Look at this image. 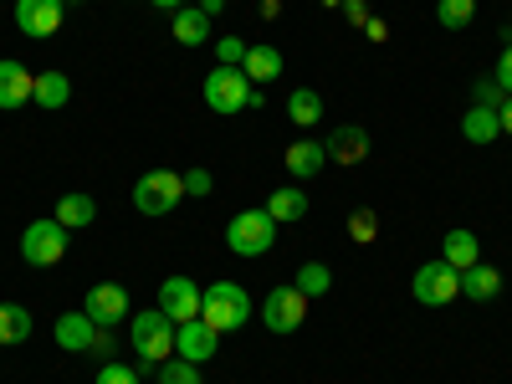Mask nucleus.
I'll return each mask as SVG.
<instances>
[{"instance_id":"obj_7","label":"nucleus","mask_w":512,"mask_h":384,"mask_svg":"<svg viewBox=\"0 0 512 384\" xmlns=\"http://www.w3.org/2000/svg\"><path fill=\"white\" fill-rule=\"evenodd\" d=\"M410 292H415V303H425V308H446L451 297H461V272L451 262H425L415 272Z\"/></svg>"},{"instance_id":"obj_6","label":"nucleus","mask_w":512,"mask_h":384,"mask_svg":"<svg viewBox=\"0 0 512 384\" xmlns=\"http://www.w3.org/2000/svg\"><path fill=\"white\" fill-rule=\"evenodd\" d=\"M251 98H256V88L241 67H216L205 77V103L216 113H241V108H251Z\"/></svg>"},{"instance_id":"obj_43","label":"nucleus","mask_w":512,"mask_h":384,"mask_svg":"<svg viewBox=\"0 0 512 384\" xmlns=\"http://www.w3.org/2000/svg\"><path fill=\"white\" fill-rule=\"evenodd\" d=\"M507 21H512V16H507Z\"/></svg>"},{"instance_id":"obj_34","label":"nucleus","mask_w":512,"mask_h":384,"mask_svg":"<svg viewBox=\"0 0 512 384\" xmlns=\"http://www.w3.org/2000/svg\"><path fill=\"white\" fill-rule=\"evenodd\" d=\"M210 185H216V180H210V169H190V175H185V195H210Z\"/></svg>"},{"instance_id":"obj_20","label":"nucleus","mask_w":512,"mask_h":384,"mask_svg":"<svg viewBox=\"0 0 512 384\" xmlns=\"http://www.w3.org/2000/svg\"><path fill=\"white\" fill-rule=\"evenodd\" d=\"M72 98V82L67 72H36V88H31V103H41L47 113H57L62 103Z\"/></svg>"},{"instance_id":"obj_30","label":"nucleus","mask_w":512,"mask_h":384,"mask_svg":"<svg viewBox=\"0 0 512 384\" xmlns=\"http://www.w3.org/2000/svg\"><path fill=\"white\" fill-rule=\"evenodd\" d=\"M374 231H379L374 210H354V216H349V236H354L359 246H369V241H374Z\"/></svg>"},{"instance_id":"obj_17","label":"nucleus","mask_w":512,"mask_h":384,"mask_svg":"<svg viewBox=\"0 0 512 384\" xmlns=\"http://www.w3.org/2000/svg\"><path fill=\"white\" fill-rule=\"evenodd\" d=\"M267 216H272L277 226L303 221V216H308V195L297 190V185H282V190H272V195H267Z\"/></svg>"},{"instance_id":"obj_26","label":"nucleus","mask_w":512,"mask_h":384,"mask_svg":"<svg viewBox=\"0 0 512 384\" xmlns=\"http://www.w3.org/2000/svg\"><path fill=\"white\" fill-rule=\"evenodd\" d=\"M287 118H292V123H303V128L318 123V118H323V98H318L313 88H297V93L287 98Z\"/></svg>"},{"instance_id":"obj_28","label":"nucleus","mask_w":512,"mask_h":384,"mask_svg":"<svg viewBox=\"0 0 512 384\" xmlns=\"http://www.w3.org/2000/svg\"><path fill=\"white\" fill-rule=\"evenodd\" d=\"M472 16H477V0H441V6H436V21H441L446 31L472 26Z\"/></svg>"},{"instance_id":"obj_9","label":"nucleus","mask_w":512,"mask_h":384,"mask_svg":"<svg viewBox=\"0 0 512 384\" xmlns=\"http://www.w3.org/2000/svg\"><path fill=\"white\" fill-rule=\"evenodd\" d=\"M159 313L175 323V328L190 323V318H200V287L190 277H164L159 282Z\"/></svg>"},{"instance_id":"obj_33","label":"nucleus","mask_w":512,"mask_h":384,"mask_svg":"<svg viewBox=\"0 0 512 384\" xmlns=\"http://www.w3.org/2000/svg\"><path fill=\"white\" fill-rule=\"evenodd\" d=\"M492 82L502 88V98H512V47H502V57H497V72H492Z\"/></svg>"},{"instance_id":"obj_18","label":"nucleus","mask_w":512,"mask_h":384,"mask_svg":"<svg viewBox=\"0 0 512 384\" xmlns=\"http://www.w3.org/2000/svg\"><path fill=\"white\" fill-rule=\"evenodd\" d=\"M497 134H502L497 108H482V103H477V108L461 113V139H466V144H492Z\"/></svg>"},{"instance_id":"obj_38","label":"nucleus","mask_w":512,"mask_h":384,"mask_svg":"<svg viewBox=\"0 0 512 384\" xmlns=\"http://www.w3.org/2000/svg\"><path fill=\"white\" fill-rule=\"evenodd\" d=\"M497 123H502V134H512V98L497 103Z\"/></svg>"},{"instance_id":"obj_19","label":"nucleus","mask_w":512,"mask_h":384,"mask_svg":"<svg viewBox=\"0 0 512 384\" xmlns=\"http://www.w3.org/2000/svg\"><path fill=\"white\" fill-rule=\"evenodd\" d=\"M282 159H287V169H292L297 180H313L318 169L328 164V149H323V144H313V139H297V144H292Z\"/></svg>"},{"instance_id":"obj_22","label":"nucleus","mask_w":512,"mask_h":384,"mask_svg":"<svg viewBox=\"0 0 512 384\" xmlns=\"http://www.w3.org/2000/svg\"><path fill=\"white\" fill-rule=\"evenodd\" d=\"M241 72L251 77V88H256V82H272V77H282V52L277 47H246Z\"/></svg>"},{"instance_id":"obj_31","label":"nucleus","mask_w":512,"mask_h":384,"mask_svg":"<svg viewBox=\"0 0 512 384\" xmlns=\"http://www.w3.org/2000/svg\"><path fill=\"white\" fill-rule=\"evenodd\" d=\"M216 52H221V67H241V62H246V41H241V36H221Z\"/></svg>"},{"instance_id":"obj_2","label":"nucleus","mask_w":512,"mask_h":384,"mask_svg":"<svg viewBox=\"0 0 512 384\" xmlns=\"http://www.w3.org/2000/svg\"><path fill=\"white\" fill-rule=\"evenodd\" d=\"M180 200H185V175H175V169H149V175H139V185H134L139 216H169Z\"/></svg>"},{"instance_id":"obj_27","label":"nucleus","mask_w":512,"mask_h":384,"mask_svg":"<svg viewBox=\"0 0 512 384\" xmlns=\"http://www.w3.org/2000/svg\"><path fill=\"white\" fill-rule=\"evenodd\" d=\"M297 292H303V297H323L328 287H333V272L323 267V262H303V267H297V282H292Z\"/></svg>"},{"instance_id":"obj_39","label":"nucleus","mask_w":512,"mask_h":384,"mask_svg":"<svg viewBox=\"0 0 512 384\" xmlns=\"http://www.w3.org/2000/svg\"><path fill=\"white\" fill-rule=\"evenodd\" d=\"M93 354H103V359L113 354V338H108V328H98V338H93Z\"/></svg>"},{"instance_id":"obj_10","label":"nucleus","mask_w":512,"mask_h":384,"mask_svg":"<svg viewBox=\"0 0 512 384\" xmlns=\"http://www.w3.org/2000/svg\"><path fill=\"white\" fill-rule=\"evenodd\" d=\"M62 16H67L62 0H16V26L26 36H36V41H47L52 31H62Z\"/></svg>"},{"instance_id":"obj_36","label":"nucleus","mask_w":512,"mask_h":384,"mask_svg":"<svg viewBox=\"0 0 512 384\" xmlns=\"http://www.w3.org/2000/svg\"><path fill=\"white\" fill-rule=\"evenodd\" d=\"M497 93H502V88H497V82H482V88H477V98H482V108H497Z\"/></svg>"},{"instance_id":"obj_11","label":"nucleus","mask_w":512,"mask_h":384,"mask_svg":"<svg viewBox=\"0 0 512 384\" xmlns=\"http://www.w3.org/2000/svg\"><path fill=\"white\" fill-rule=\"evenodd\" d=\"M216 344H221V333L210 328L205 318H190L175 328V354L190 359V364H205V359H216Z\"/></svg>"},{"instance_id":"obj_40","label":"nucleus","mask_w":512,"mask_h":384,"mask_svg":"<svg viewBox=\"0 0 512 384\" xmlns=\"http://www.w3.org/2000/svg\"><path fill=\"white\" fill-rule=\"evenodd\" d=\"M200 11H205V16H210V21H216V16H221V11H226V0H200Z\"/></svg>"},{"instance_id":"obj_37","label":"nucleus","mask_w":512,"mask_h":384,"mask_svg":"<svg viewBox=\"0 0 512 384\" xmlns=\"http://www.w3.org/2000/svg\"><path fill=\"white\" fill-rule=\"evenodd\" d=\"M364 36H369V41H384V36H390V26L374 16V21H364Z\"/></svg>"},{"instance_id":"obj_1","label":"nucleus","mask_w":512,"mask_h":384,"mask_svg":"<svg viewBox=\"0 0 512 384\" xmlns=\"http://www.w3.org/2000/svg\"><path fill=\"white\" fill-rule=\"evenodd\" d=\"M200 318L216 328V333H236V328L251 318L246 287H236V282H210V287L200 292Z\"/></svg>"},{"instance_id":"obj_16","label":"nucleus","mask_w":512,"mask_h":384,"mask_svg":"<svg viewBox=\"0 0 512 384\" xmlns=\"http://www.w3.org/2000/svg\"><path fill=\"white\" fill-rule=\"evenodd\" d=\"M441 262H451L456 272H466V267H477L482 262V241L466 231V226H456V231H446V251H441Z\"/></svg>"},{"instance_id":"obj_14","label":"nucleus","mask_w":512,"mask_h":384,"mask_svg":"<svg viewBox=\"0 0 512 384\" xmlns=\"http://www.w3.org/2000/svg\"><path fill=\"white\" fill-rule=\"evenodd\" d=\"M31 88H36V72H26L21 62H0V108H21V103H31Z\"/></svg>"},{"instance_id":"obj_8","label":"nucleus","mask_w":512,"mask_h":384,"mask_svg":"<svg viewBox=\"0 0 512 384\" xmlns=\"http://www.w3.org/2000/svg\"><path fill=\"white\" fill-rule=\"evenodd\" d=\"M303 318H308V297L297 292L292 282L267 292V303H262V323H267L272 333H297V328H303Z\"/></svg>"},{"instance_id":"obj_24","label":"nucleus","mask_w":512,"mask_h":384,"mask_svg":"<svg viewBox=\"0 0 512 384\" xmlns=\"http://www.w3.org/2000/svg\"><path fill=\"white\" fill-rule=\"evenodd\" d=\"M93 216H98L93 195H62V200H57V221H62L67 231H82V226H93Z\"/></svg>"},{"instance_id":"obj_23","label":"nucleus","mask_w":512,"mask_h":384,"mask_svg":"<svg viewBox=\"0 0 512 384\" xmlns=\"http://www.w3.org/2000/svg\"><path fill=\"white\" fill-rule=\"evenodd\" d=\"M175 41H180V47H205V41H210V16L205 11H175Z\"/></svg>"},{"instance_id":"obj_12","label":"nucleus","mask_w":512,"mask_h":384,"mask_svg":"<svg viewBox=\"0 0 512 384\" xmlns=\"http://www.w3.org/2000/svg\"><path fill=\"white\" fill-rule=\"evenodd\" d=\"M82 313H88L98 328H113V323L128 318V292H123L118 282H98V287H88V303H82Z\"/></svg>"},{"instance_id":"obj_21","label":"nucleus","mask_w":512,"mask_h":384,"mask_svg":"<svg viewBox=\"0 0 512 384\" xmlns=\"http://www.w3.org/2000/svg\"><path fill=\"white\" fill-rule=\"evenodd\" d=\"M502 292V272H492L487 262H477V267H466L461 272V297H472V303H487V297H497Z\"/></svg>"},{"instance_id":"obj_41","label":"nucleus","mask_w":512,"mask_h":384,"mask_svg":"<svg viewBox=\"0 0 512 384\" xmlns=\"http://www.w3.org/2000/svg\"><path fill=\"white\" fill-rule=\"evenodd\" d=\"M154 6H159V11H180V0H154Z\"/></svg>"},{"instance_id":"obj_4","label":"nucleus","mask_w":512,"mask_h":384,"mask_svg":"<svg viewBox=\"0 0 512 384\" xmlns=\"http://www.w3.org/2000/svg\"><path fill=\"white\" fill-rule=\"evenodd\" d=\"M67 241H72V231L52 216V221H31L26 231H21V256L31 267H57L62 256H67Z\"/></svg>"},{"instance_id":"obj_29","label":"nucleus","mask_w":512,"mask_h":384,"mask_svg":"<svg viewBox=\"0 0 512 384\" xmlns=\"http://www.w3.org/2000/svg\"><path fill=\"white\" fill-rule=\"evenodd\" d=\"M159 384H200V364H190V359H164L159 364Z\"/></svg>"},{"instance_id":"obj_15","label":"nucleus","mask_w":512,"mask_h":384,"mask_svg":"<svg viewBox=\"0 0 512 384\" xmlns=\"http://www.w3.org/2000/svg\"><path fill=\"white\" fill-rule=\"evenodd\" d=\"M328 159H338V164H359L364 154H369V134H364V128L359 123H344V128H333V134H328Z\"/></svg>"},{"instance_id":"obj_13","label":"nucleus","mask_w":512,"mask_h":384,"mask_svg":"<svg viewBox=\"0 0 512 384\" xmlns=\"http://www.w3.org/2000/svg\"><path fill=\"white\" fill-rule=\"evenodd\" d=\"M52 338H57V349H67V354H88L93 338H98V323L88 313H62L57 328H52Z\"/></svg>"},{"instance_id":"obj_32","label":"nucleus","mask_w":512,"mask_h":384,"mask_svg":"<svg viewBox=\"0 0 512 384\" xmlns=\"http://www.w3.org/2000/svg\"><path fill=\"white\" fill-rule=\"evenodd\" d=\"M98 384H139V374L128 369V364H103L98 369Z\"/></svg>"},{"instance_id":"obj_3","label":"nucleus","mask_w":512,"mask_h":384,"mask_svg":"<svg viewBox=\"0 0 512 384\" xmlns=\"http://www.w3.org/2000/svg\"><path fill=\"white\" fill-rule=\"evenodd\" d=\"M226 246L236 256H267L277 246V221L267 216V205L262 210H241V216H231L226 226Z\"/></svg>"},{"instance_id":"obj_35","label":"nucleus","mask_w":512,"mask_h":384,"mask_svg":"<svg viewBox=\"0 0 512 384\" xmlns=\"http://www.w3.org/2000/svg\"><path fill=\"white\" fill-rule=\"evenodd\" d=\"M344 16L354 21V26H364L369 16H364V0H344Z\"/></svg>"},{"instance_id":"obj_5","label":"nucleus","mask_w":512,"mask_h":384,"mask_svg":"<svg viewBox=\"0 0 512 384\" xmlns=\"http://www.w3.org/2000/svg\"><path fill=\"white\" fill-rule=\"evenodd\" d=\"M134 349L149 369H159L164 359H175V323H169L159 308L154 313H134Z\"/></svg>"},{"instance_id":"obj_25","label":"nucleus","mask_w":512,"mask_h":384,"mask_svg":"<svg viewBox=\"0 0 512 384\" xmlns=\"http://www.w3.org/2000/svg\"><path fill=\"white\" fill-rule=\"evenodd\" d=\"M31 338V313L21 303H0V344H26Z\"/></svg>"},{"instance_id":"obj_42","label":"nucleus","mask_w":512,"mask_h":384,"mask_svg":"<svg viewBox=\"0 0 512 384\" xmlns=\"http://www.w3.org/2000/svg\"><path fill=\"white\" fill-rule=\"evenodd\" d=\"M62 6H82V0H62Z\"/></svg>"}]
</instances>
